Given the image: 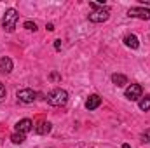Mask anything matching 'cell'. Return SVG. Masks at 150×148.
<instances>
[{
	"instance_id": "1",
	"label": "cell",
	"mask_w": 150,
	"mask_h": 148,
	"mask_svg": "<svg viewBox=\"0 0 150 148\" xmlns=\"http://www.w3.org/2000/svg\"><path fill=\"white\" fill-rule=\"evenodd\" d=\"M47 103L51 106H65L68 103V92L65 89H52L49 94H47Z\"/></svg>"
},
{
	"instance_id": "2",
	"label": "cell",
	"mask_w": 150,
	"mask_h": 148,
	"mask_svg": "<svg viewBox=\"0 0 150 148\" xmlns=\"http://www.w3.org/2000/svg\"><path fill=\"white\" fill-rule=\"evenodd\" d=\"M18 19H19L18 11H16V9H7L5 14H4V19H2V28H4L7 33H12V32L16 30Z\"/></svg>"
},
{
	"instance_id": "3",
	"label": "cell",
	"mask_w": 150,
	"mask_h": 148,
	"mask_svg": "<svg viewBox=\"0 0 150 148\" xmlns=\"http://www.w3.org/2000/svg\"><path fill=\"white\" fill-rule=\"evenodd\" d=\"M124 96H126L129 101H138V99L143 96V89H142V85H140V84H131V85H127V87H126Z\"/></svg>"
},
{
	"instance_id": "4",
	"label": "cell",
	"mask_w": 150,
	"mask_h": 148,
	"mask_svg": "<svg viewBox=\"0 0 150 148\" xmlns=\"http://www.w3.org/2000/svg\"><path fill=\"white\" fill-rule=\"evenodd\" d=\"M108 18H110V9L108 7H101V9H98V11L89 14V21L91 23H105Z\"/></svg>"
},
{
	"instance_id": "5",
	"label": "cell",
	"mask_w": 150,
	"mask_h": 148,
	"mask_svg": "<svg viewBox=\"0 0 150 148\" xmlns=\"http://www.w3.org/2000/svg\"><path fill=\"white\" fill-rule=\"evenodd\" d=\"M16 96H18V99L21 103H33L37 99V92L33 89H19L16 92Z\"/></svg>"
},
{
	"instance_id": "6",
	"label": "cell",
	"mask_w": 150,
	"mask_h": 148,
	"mask_svg": "<svg viewBox=\"0 0 150 148\" xmlns=\"http://www.w3.org/2000/svg\"><path fill=\"white\" fill-rule=\"evenodd\" d=\"M129 18H138V19H150V9H143V7H131L127 11Z\"/></svg>"
},
{
	"instance_id": "7",
	"label": "cell",
	"mask_w": 150,
	"mask_h": 148,
	"mask_svg": "<svg viewBox=\"0 0 150 148\" xmlns=\"http://www.w3.org/2000/svg\"><path fill=\"white\" fill-rule=\"evenodd\" d=\"M33 129V122L30 118H23L16 124V132H21V134H26Z\"/></svg>"
},
{
	"instance_id": "8",
	"label": "cell",
	"mask_w": 150,
	"mask_h": 148,
	"mask_svg": "<svg viewBox=\"0 0 150 148\" xmlns=\"http://www.w3.org/2000/svg\"><path fill=\"white\" fill-rule=\"evenodd\" d=\"M12 59L11 58H7V56H4V58H0V73H5L9 75L12 72Z\"/></svg>"
},
{
	"instance_id": "9",
	"label": "cell",
	"mask_w": 150,
	"mask_h": 148,
	"mask_svg": "<svg viewBox=\"0 0 150 148\" xmlns=\"http://www.w3.org/2000/svg\"><path fill=\"white\" fill-rule=\"evenodd\" d=\"M100 105H101V98H100L98 94H91V96L86 99V108H87V110H96Z\"/></svg>"
},
{
	"instance_id": "10",
	"label": "cell",
	"mask_w": 150,
	"mask_h": 148,
	"mask_svg": "<svg viewBox=\"0 0 150 148\" xmlns=\"http://www.w3.org/2000/svg\"><path fill=\"white\" fill-rule=\"evenodd\" d=\"M124 44H126L129 49H138V47H140V40H138L136 35H133V33L124 37Z\"/></svg>"
},
{
	"instance_id": "11",
	"label": "cell",
	"mask_w": 150,
	"mask_h": 148,
	"mask_svg": "<svg viewBox=\"0 0 150 148\" xmlns=\"http://www.w3.org/2000/svg\"><path fill=\"white\" fill-rule=\"evenodd\" d=\"M51 124L49 122H45V120H42V122H38L37 125H35V132L37 134H47V132H51Z\"/></svg>"
},
{
	"instance_id": "12",
	"label": "cell",
	"mask_w": 150,
	"mask_h": 148,
	"mask_svg": "<svg viewBox=\"0 0 150 148\" xmlns=\"http://www.w3.org/2000/svg\"><path fill=\"white\" fill-rule=\"evenodd\" d=\"M112 82L117 85V87H124L127 84V77L126 75H120V73H113L112 75Z\"/></svg>"
},
{
	"instance_id": "13",
	"label": "cell",
	"mask_w": 150,
	"mask_h": 148,
	"mask_svg": "<svg viewBox=\"0 0 150 148\" xmlns=\"http://www.w3.org/2000/svg\"><path fill=\"white\" fill-rule=\"evenodd\" d=\"M138 106H140V110H143V111H149L150 110V94H147L145 98H143V96L140 98Z\"/></svg>"
},
{
	"instance_id": "14",
	"label": "cell",
	"mask_w": 150,
	"mask_h": 148,
	"mask_svg": "<svg viewBox=\"0 0 150 148\" xmlns=\"http://www.w3.org/2000/svg\"><path fill=\"white\" fill-rule=\"evenodd\" d=\"M11 140H12V143H16V145H21V143H25V134H21V132H14L12 136H11Z\"/></svg>"
},
{
	"instance_id": "15",
	"label": "cell",
	"mask_w": 150,
	"mask_h": 148,
	"mask_svg": "<svg viewBox=\"0 0 150 148\" xmlns=\"http://www.w3.org/2000/svg\"><path fill=\"white\" fill-rule=\"evenodd\" d=\"M23 26H25L28 32H35V30H37V25H35L33 21H25V25H23Z\"/></svg>"
},
{
	"instance_id": "16",
	"label": "cell",
	"mask_w": 150,
	"mask_h": 148,
	"mask_svg": "<svg viewBox=\"0 0 150 148\" xmlns=\"http://www.w3.org/2000/svg\"><path fill=\"white\" fill-rule=\"evenodd\" d=\"M142 141H143V143H150V129L142 134Z\"/></svg>"
},
{
	"instance_id": "17",
	"label": "cell",
	"mask_w": 150,
	"mask_h": 148,
	"mask_svg": "<svg viewBox=\"0 0 150 148\" xmlns=\"http://www.w3.org/2000/svg\"><path fill=\"white\" fill-rule=\"evenodd\" d=\"M5 94H7L5 85H2V84H0V99H2V98H5Z\"/></svg>"
},
{
	"instance_id": "18",
	"label": "cell",
	"mask_w": 150,
	"mask_h": 148,
	"mask_svg": "<svg viewBox=\"0 0 150 148\" xmlns=\"http://www.w3.org/2000/svg\"><path fill=\"white\" fill-rule=\"evenodd\" d=\"M54 47H56V51H59L61 49V40H54Z\"/></svg>"
},
{
	"instance_id": "19",
	"label": "cell",
	"mask_w": 150,
	"mask_h": 148,
	"mask_svg": "<svg viewBox=\"0 0 150 148\" xmlns=\"http://www.w3.org/2000/svg\"><path fill=\"white\" fill-rule=\"evenodd\" d=\"M51 78H52V80H59V75H58V73H52V75H51Z\"/></svg>"
},
{
	"instance_id": "20",
	"label": "cell",
	"mask_w": 150,
	"mask_h": 148,
	"mask_svg": "<svg viewBox=\"0 0 150 148\" xmlns=\"http://www.w3.org/2000/svg\"><path fill=\"white\" fill-rule=\"evenodd\" d=\"M47 30H49V32H52V30H54V25H51V23H49V25H47Z\"/></svg>"
},
{
	"instance_id": "21",
	"label": "cell",
	"mask_w": 150,
	"mask_h": 148,
	"mask_svg": "<svg viewBox=\"0 0 150 148\" xmlns=\"http://www.w3.org/2000/svg\"><path fill=\"white\" fill-rule=\"evenodd\" d=\"M122 148H131L129 145H122Z\"/></svg>"
}]
</instances>
